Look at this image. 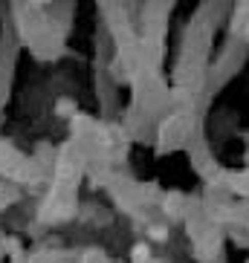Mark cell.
Segmentation results:
<instances>
[{"label":"cell","instance_id":"cell-1","mask_svg":"<svg viewBox=\"0 0 249 263\" xmlns=\"http://www.w3.org/2000/svg\"><path fill=\"white\" fill-rule=\"evenodd\" d=\"M151 234H154V240H165V229H154Z\"/></svg>","mask_w":249,"mask_h":263}]
</instances>
